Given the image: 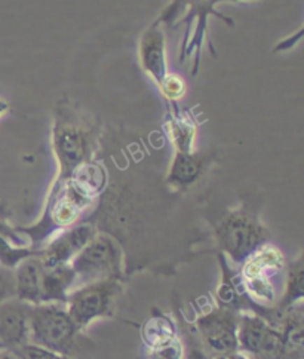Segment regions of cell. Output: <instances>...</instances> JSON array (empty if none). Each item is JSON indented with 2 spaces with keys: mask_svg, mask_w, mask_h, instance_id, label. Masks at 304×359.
I'll list each match as a JSON object with an SVG mask.
<instances>
[{
  "mask_svg": "<svg viewBox=\"0 0 304 359\" xmlns=\"http://www.w3.org/2000/svg\"><path fill=\"white\" fill-rule=\"evenodd\" d=\"M177 337L175 325L168 316L155 315L146 320L143 327V339L147 344V348L167 343Z\"/></svg>",
  "mask_w": 304,
  "mask_h": 359,
  "instance_id": "19",
  "label": "cell"
},
{
  "mask_svg": "<svg viewBox=\"0 0 304 359\" xmlns=\"http://www.w3.org/2000/svg\"><path fill=\"white\" fill-rule=\"evenodd\" d=\"M237 346L240 352L252 358H272L284 351L279 330L252 313L239 315Z\"/></svg>",
  "mask_w": 304,
  "mask_h": 359,
  "instance_id": "7",
  "label": "cell"
},
{
  "mask_svg": "<svg viewBox=\"0 0 304 359\" xmlns=\"http://www.w3.org/2000/svg\"><path fill=\"white\" fill-rule=\"evenodd\" d=\"M67 183L88 199L95 201L107 186V172L103 165L92 159L78 166L69 177Z\"/></svg>",
  "mask_w": 304,
  "mask_h": 359,
  "instance_id": "17",
  "label": "cell"
},
{
  "mask_svg": "<svg viewBox=\"0 0 304 359\" xmlns=\"http://www.w3.org/2000/svg\"><path fill=\"white\" fill-rule=\"evenodd\" d=\"M0 359H21V358L11 351H0Z\"/></svg>",
  "mask_w": 304,
  "mask_h": 359,
  "instance_id": "27",
  "label": "cell"
},
{
  "mask_svg": "<svg viewBox=\"0 0 304 359\" xmlns=\"http://www.w3.org/2000/svg\"><path fill=\"white\" fill-rule=\"evenodd\" d=\"M214 359H254V358L244 353V352H240V351H236V352L224 353V355H215Z\"/></svg>",
  "mask_w": 304,
  "mask_h": 359,
  "instance_id": "25",
  "label": "cell"
},
{
  "mask_svg": "<svg viewBox=\"0 0 304 359\" xmlns=\"http://www.w3.org/2000/svg\"><path fill=\"white\" fill-rule=\"evenodd\" d=\"M98 135V122L78 102L66 95L55 102L50 128V141L58 163L55 184L67 182L78 166L92 161Z\"/></svg>",
  "mask_w": 304,
  "mask_h": 359,
  "instance_id": "1",
  "label": "cell"
},
{
  "mask_svg": "<svg viewBox=\"0 0 304 359\" xmlns=\"http://www.w3.org/2000/svg\"><path fill=\"white\" fill-rule=\"evenodd\" d=\"M79 327L69 315L64 303H39L32 306L30 343L60 355H70Z\"/></svg>",
  "mask_w": 304,
  "mask_h": 359,
  "instance_id": "4",
  "label": "cell"
},
{
  "mask_svg": "<svg viewBox=\"0 0 304 359\" xmlns=\"http://www.w3.org/2000/svg\"><path fill=\"white\" fill-rule=\"evenodd\" d=\"M163 128L174 151H193L198 137V121L192 109L180 107L179 102L165 104Z\"/></svg>",
  "mask_w": 304,
  "mask_h": 359,
  "instance_id": "13",
  "label": "cell"
},
{
  "mask_svg": "<svg viewBox=\"0 0 304 359\" xmlns=\"http://www.w3.org/2000/svg\"><path fill=\"white\" fill-rule=\"evenodd\" d=\"M148 359H183L184 358V346L179 337L162 343L153 348H147Z\"/></svg>",
  "mask_w": 304,
  "mask_h": 359,
  "instance_id": "22",
  "label": "cell"
},
{
  "mask_svg": "<svg viewBox=\"0 0 304 359\" xmlns=\"http://www.w3.org/2000/svg\"><path fill=\"white\" fill-rule=\"evenodd\" d=\"M70 264L76 282L81 285L103 279H118L122 273L123 251L115 238L97 232Z\"/></svg>",
  "mask_w": 304,
  "mask_h": 359,
  "instance_id": "5",
  "label": "cell"
},
{
  "mask_svg": "<svg viewBox=\"0 0 304 359\" xmlns=\"http://www.w3.org/2000/svg\"><path fill=\"white\" fill-rule=\"evenodd\" d=\"M43 263L41 257H30L20 262L14 271L15 299L36 306L42 303Z\"/></svg>",
  "mask_w": 304,
  "mask_h": 359,
  "instance_id": "15",
  "label": "cell"
},
{
  "mask_svg": "<svg viewBox=\"0 0 304 359\" xmlns=\"http://www.w3.org/2000/svg\"><path fill=\"white\" fill-rule=\"evenodd\" d=\"M32 304L11 299L0 304V351L15 352L30 343Z\"/></svg>",
  "mask_w": 304,
  "mask_h": 359,
  "instance_id": "10",
  "label": "cell"
},
{
  "mask_svg": "<svg viewBox=\"0 0 304 359\" xmlns=\"http://www.w3.org/2000/svg\"><path fill=\"white\" fill-rule=\"evenodd\" d=\"M138 64L158 88L170 74L167 55V36L163 25L155 20L141 33L138 41Z\"/></svg>",
  "mask_w": 304,
  "mask_h": 359,
  "instance_id": "9",
  "label": "cell"
},
{
  "mask_svg": "<svg viewBox=\"0 0 304 359\" xmlns=\"http://www.w3.org/2000/svg\"><path fill=\"white\" fill-rule=\"evenodd\" d=\"M235 4V2H252V0H186V9L180 21L175 24L174 29L184 25V34L180 45V62L183 64L188 57H193L192 76H196L200 67L202 48L208 42L209 53L217 57L211 36H209V18L215 17L221 20L229 27H235L233 18L227 17L223 12L217 11V6L221 4Z\"/></svg>",
  "mask_w": 304,
  "mask_h": 359,
  "instance_id": "2",
  "label": "cell"
},
{
  "mask_svg": "<svg viewBox=\"0 0 304 359\" xmlns=\"http://www.w3.org/2000/svg\"><path fill=\"white\" fill-rule=\"evenodd\" d=\"M303 300V259L298 257L288 267L286 287L282 297L284 307H296Z\"/></svg>",
  "mask_w": 304,
  "mask_h": 359,
  "instance_id": "20",
  "label": "cell"
},
{
  "mask_svg": "<svg viewBox=\"0 0 304 359\" xmlns=\"http://www.w3.org/2000/svg\"><path fill=\"white\" fill-rule=\"evenodd\" d=\"M158 89L165 101V104H167V102H180V100L186 94L187 88L183 78H180L179 74L170 72L167 79L163 81V83Z\"/></svg>",
  "mask_w": 304,
  "mask_h": 359,
  "instance_id": "21",
  "label": "cell"
},
{
  "mask_svg": "<svg viewBox=\"0 0 304 359\" xmlns=\"http://www.w3.org/2000/svg\"><path fill=\"white\" fill-rule=\"evenodd\" d=\"M9 111H11V102L8 100L0 97V118L5 116V114L9 113Z\"/></svg>",
  "mask_w": 304,
  "mask_h": 359,
  "instance_id": "26",
  "label": "cell"
},
{
  "mask_svg": "<svg viewBox=\"0 0 304 359\" xmlns=\"http://www.w3.org/2000/svg\"><path fill=\"white\" fill-rule=\"evenodd\" d=\"M14 353H17L21 359H67V356H64V355L50 352L48 349L39 348V346L32 344V343L22 346V348L15 351Z\"/></svg>",
  "mask_w": 304,
  "mask_h": 359,
  "instance_id": "24",
  "label": "cell"
},
{
  "mask_svg": "<svg viewBox=\"0 0 304 359\" xmlns=\"http://www.w3.org/2000/svg\"><path fill=\"white\" fill-rule=\"evenodd\" d=\"M76 284V275L70 263L43 269L42 303H66L69 290Z\"/></svg>",
  "mask_w": 304,
  "mask_h": 359,
  "instance_id": "16",
  "label": "cell"
},
{
  "mask_svg": "<svg viewBox=\"0 0 304 359\" xmlns=\"http://www.w3.org/2000/svg\"><path fill=\"white\" fill-rule=\"evenodd\" d=\"M97 233L92 224H73L48 243L41 257L45 267L67 264Z\"/></svg>",
  "mask_w": 304,
  "mask_h": 359,
  "instance_id": "11",
  "label": "cell"
},
{
  "mask_svg": "<svg viewBox=\"0 0 304 359\" xmlns=\"http://www.w3.org/2000/svg\"><path fill=\"white\" fill-rule=\"evenodd\" d=\"M284 266L282 252L269 243H263L244 262V279L264 278L270 279L272 275L279 272Z\"/></svg>",
  "mask_w": 304,
  "mask_h": 359,
  "instance_id": "18",
  "label": "cell"
},
{
  "mask_svg": "<svg viewBox=\"0 0 304 359\" xmlns=\"http://www.w3.org/2000/svg\"><path fill=\"white\" fill-rule=\"evenodd\" d=\"M118 291V279L90 282L69 292L66 309L79 330L85 328L94 320L113 313Z\"/></svg>",
  "mask_w": 304,
  "mask_h": 359,
  "instance_id": "6",
  "label": "cell"
},
{
  "mask_svg": "<svg viewBox=\"0 0 304 359\" xmlns=\"http://www.w3.org/2000/svg\"><path fill=\"white\" fill-rule=\"evenodd\" d=\"M239 315L227 307H219L196 320L199 334L207 349L215 355L239 351L237 346Z\"/></svg>",
  "mask_w": 304,
  "mask_h": 359,
  "instance_id": "8",
  "label": "cell"
},
{
  "mask_svg": "<svg viewBox=\"0 0 304 359\" xmlns=\"http://www.w3.org/2000/svg\"><path fill=\"white\" fill-rule=\"evenodd\" d=\"M211 162L209 155L193 151H174V158L167 172V186L172 191H186L204 175Z\"/></svg>",
  "mask_w": 304,
  "mask_h": 359,
  "instance_id": "14",
  "label": "cell"
},
{
  "mask_svg": "<svg viewBox=\"0 0 304 359\" xmlns=\"http://www.w3.org/2000/svg\"><path fill=\"white\" fill-rule=\"evenodd\" d=\"M92 203L94 201L88 199L70 183L64 182L54 186L53 194L49 196L48 215L57 227L67 229L76 224L79 217L88 208H91Z\"/></svg>",
  "mask_w": 304,
  "mask_h": 359,
  "instance_id": "12",
  "label": "cell"
},
{
  "mask_svg": "<svg viewBox=\"0 0 304 359\" xmlns=\"http://www.w3.org/2000/svg\"><path fill=\"white\" fill-rule=\"evenodd\" d=\"M215 239L233 262L240 263L265 243L268 229L254 211L240 205L227 211L215 224Z\"/></svg>",
  "mask_w": 304,
  "mask_h": 359,
  "instance_id": "3",
  "label": "cell"
},
{
  "mask_svg": "<svg viewBox=\"0 0 304 359\" xmlns=\"http://www.w3.org/2000/svg\"><path fill=\"white\" fill-rule=\"evenodd\" d=\"M11 299H15L14 271H11L6 266H0V304Z\"/></svg>",
  "mask_w": 304,
  "mask_h": 359,
  "instance_id": "23",
  "label": "cell"
}]
</instances>
